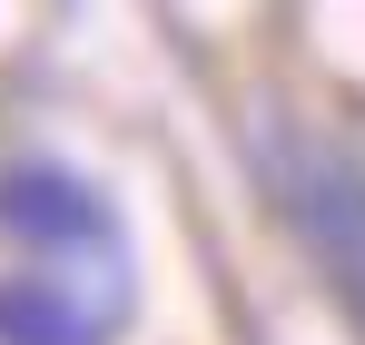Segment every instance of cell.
Masks as SVG:
<instances>
[{"label": "cell", "mask_w": 365, "mask_h": 345, "mask_svg": "<svg viewBox=\"0 0 365 345\" xmlns=\"http://www.w3.org/2000/svg\"><path fill=\"white\" fill-rule=\"evenodd\" d=\"M0 345H109L128 326V237L89 177L0 168Z\"/></svg>", "instance_id": "cell-1"}, {"label": "cell", "mask_w": 365, "mask_h": 345, "mask_svg": "<svg viewBox=\"0 0 365 345\" xmlns=\"http://www.w3.org/2000/svg\"><path fill=\"white\" fill-rule=\"evenodd\" d=\"M257 168H267V197L287 237L306 247V267L336 287V306L365 326V168L346 148H316L297 128H267L257 138Z\"/></svg>", "instance_id": "cell-2"}]
</instances>
